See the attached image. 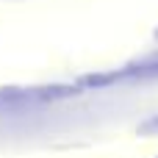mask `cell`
Here are the masks:
<instances>
[{
	"label": "cell",
	"instance_id": "obj_3",
	"mask_svg": "<svg viewBox=\"0 0 158 158\" xmlns=\"http://www.w3.org/2000/svg\"><path fill=\"white\" fill-rule=\"evenodd\" d=\"M139 136H158V114H153V117H147L144 122H139Z\"/></svg>",
	"mask_w": 158,
	"mask_h": 158
},
{
	"label": "cell",
	"instance_id": "obj_1",
	"mask_svg": "<svg viewBox=\"0 0 158 158\" xmlns=\"http://www.w3.org/2000/svg\"><path fill=\"white\" fill-rule=\"evenodd\" d=\"M150 78H158V56H147L142 61H133L117 72V81H150Z\"/></svg>",
	"mask_w": 158,
	"mask_h": 158
},
{
	"label": "cell",
	"instance_id": "obj_4",
	"mask_svg": "<svg viewBox=\"0 0 158 158\" xmlns=\"http://www.w3.org/2000/svg\"><path fill=\"white\" fill-rule=\"evenodd\" d=\"M156 39H158V28H156Z\"/></svg>",
	"mask_w": 158,
	"mask_h": 158
},
{
	"label": "cell",
	"instance_id": "obj_2",
	"mask_svg": "<svg viewBox=\"0 0 158 158\" xmlns=\"http://www.w3.org/2000/svg\"><path fill=\"white\" fill-rule=\"evenodd\" d=\"M31 97V92H19V89H0V106H17L25 103Z\"/></svg>",
	"mask_w": 158,
	"mask_h": 158
}]
</instances>
